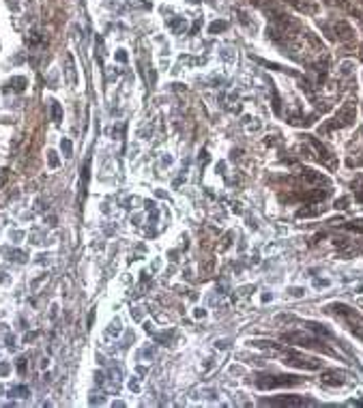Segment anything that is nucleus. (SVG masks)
<instances>
[{"mask_svg":"<svg viewBox=\"0 0 363 408\" xmlns=\"http://www.w3.org/2000/svg\"><path fill=\"white\" fill-rule=\"evenodd\" d=\"M327 311L333 314L335 318H340L348 327V331L352 333V335H355L359 342H363V316L357 309L348 307L346 303H331V305H327Z\"/></svg>","mask_w":363,"mask_h":408,"instance_id":"1","label":"nucleus"},{"mask_svg":"<svg viewBox=\"0 0 363 408\" xmlns=\"http://www.w3.org/2000/svg\"><path fill=\"white\" fill-rule=\"evenodd\" d=\"M282 340L286 344L299 346V348H312V350H318L323 354H329V357H337V352L325 342V338L307 335V333H301V331H290V333H282Z\"/></svg>","mask_w":363,"mask_h":408,"instance_id":"2","label":"nucleus"},{"mask_svg":"<svg viewBox=\"0 0 363 408\" xmlns=\"http://www.w3.org/2000/svg\"><path fill=\"white\" fill-rule=\"evenodd\" d=\"M318 24L331 41H342V43H346V41L355 39V28H352L346 19H333V22H318Z\"/></svg>","mask_w":363,"mask_h":408,"instance_id":"3","label":"nucleus"},{"mask_svg":"<svg viewBox=\"0 0 363 408\" xmlns=\"http://www.w3.org/2000/svg\"><path fill=\"white\" fill-rule=\"evenodd\" d=\"M303 378H299V376H286V374H277V376H258L256 385L260 387V389H279V387H295V385H301Z\"/></svg>","mask_w":363,"mask_h":408,"instance_id":"4","label":"nucleus"},{"mask_svg":"<svg viewBox=\"0 0 363 408\" xmlns=\"http://www.w3.org/2000/svg\"><path fill=\"white\" fill-rule=\"evenodd\" d=\"M325 198H329V189H316V187H307V189H295L290 196H282V200H288V202H295V200H303V202H309V204H316V202H323Z\"/></svg>","mask_w":363,"mask_h":408,"instance_id":"5","label":"nucleus"},{"mask_svg":"<svg viewBox=\"0 0 363 408\" xmlns=\"http://www.w3.org/2000/svg\"><path fill=\"white\" fill-rule=\"evenodd\" d=\"M357 118V108H355V101H346L335 114V118L331 121L325 129H342V127H350Z\"/></svg>","mask_w":363,"mask_h":408,"instance_id":"6","label":"nucleus"},{"mask_svg":"<svg viewBox=\"0 0 363 408\" xmlns=\"http://www.w3.org/2000/svg\"><path fill=\"white\" fill-rule=\"evenodd\" d=\"M262 406H307V404H314L305 400V397H299V395H282V397H273V400H262Z\"/></svg>","mask_w":363,"mask_h":408,"instance_id":"7","label":"nucleus"},{"mask_svg":"<svg viewBox=\"0 0 363 408\" xmlns=\"http://www.w3.org/2000/svg\"><path fill=\"white\" fill-rule=\"evenodd\" d=\"M325 3L329 5V7H337V9H342V11H346L348 15H352L357 19V22L363 26V11L361 9L352 3V0H325Z\"/></svg>","mask_w":363,"mask_h":408,"instance_id":"8","label":"nucleus"},{"mask_svg":"<svg viewBox=\"0 0 363 408\" xmlns=\"http://www.w3.org/2000/svg\"><path fill=\"white\" fill-rule=\"evenodd\" d=\"M303 138H307V142L314 146V149L318 151V161H323V163H327L329 168H335V159L331 157V151H327L325 149V144L323 142H318L314 135H303Z\"/></svg>","mask_w":363,"mask_h":408,"instance_id":"9","label":"nucleus"},{"mask_svg":"<svg viewBox=\"0 0 363 408\" xmlns=\"http://www.w3.org/2000/svg\"><path fill=\"white\" fill-rule=\"evenodd\" d=\"M286 5H290L293 9H297L299 13H303V15H316L318 13V3L316 0H284Z\"/></svg>","mask_w":363,"mask_h":408,"instance_id":"10","label":"nucleus"},{"mask_svg":"<svg viewBox=\"0 0 363 408\" xmlns=\"http://www.w3.org/2000/svg\"><path fill=\"white\" fill-rule=\"evenodd\" d=\"M299 181L301 183H307V185H325V187H329V179L325 174H320V172H314V170H301L299 172Z\"/></svg>","mask_w":363,"mask_h":408,"instance_id":"11","label":"nucleus"},{"mask_svg":"<svg viewBox=\"0 0 363 408\" xmlns=\"http://www.w3.org/2000/svg\"><path fill=\"white\" fill-rule=\"evenodd\" d=\"M320 380H323L325 385H331V387H340V385L346 382V374L344 372H335V370L333 372H325Z\"/></svg>","mask_w":363,"mask_h":408,"instance_id":"12","label":"nucleus"},{"mask_svg":"<svg viewBox=\"0 0 363 408\" xmlns=\"http://www.w3.org/2000/svg\"><path fill=\"white\" fill-rule=\"evenodd\" d=\"M65 65H67L65 73H67L69 84H71V86H76V84H78V76H76V62H74V56H71V54L65 56Z\"/></svg>","mask_w":363,"mask_h":408,"instance_id":"13","label":"nucleus"},{"mask_svg":"<svg viewBox=\"0 0 363 408\" xmlns=\"http://www.w3.org/2000/svg\"><path fill=\"white\" fill-rule=\"evenodd\" d=\"M350 187H352V194H355V198L359 202H363V174H359V176H355V181L350 183Z\"/></svg>","mask_w":363,"mask_h":408,"instance_id":"14","label":"nucleus"},{"mask_svg":"<svg viewBox=\"0 0 363 408\" xmlns=\"http://www.w3.org/2000/svg\"><path fill=\"white\" fill-rule=\"evenodd\" d=\"M309 206H312V204L299 208V211H297V217H299V219H301V217H316V215L323 213V208H309Z\"/></svg>","mask_w":363,"mask_h":408,"instance_id":"15","label":"nucleus"},{"mask_svg":"<svg viewBox=\"0 0 363 408\" xmlns=\"http://www.w3.org/2000/svg\"><path fill=\"white\" fill-rule=\"evenodd\" d=\"M52 121H54V123L63 121V108H60L58 101H52Z\"/></svg>","mask_w":363,"mask_h":408,"instance_id":"16","label":"nucleus"},{"mask_svg":"<svg viewBox=\"0 0 363 408\" xmlns=\"http://www.w3.org/2000/svg\"><path fill=\"white\" fill-rule=\"evenodd\" d=\"M344 228L350 230V232H359V234H363V219H355V222H348V224H344Z\"/></svg>","mask_w":363,"mask_h":408,"instance_id":"17","label":"nucleus"},{"mask_svg":"<svg viewBox=\"0 0 363 408\" xmlns=\"http://www.w3.org/2000/svg\"><path fill=\"white\" fill-rule=\"evenodd\" d=\"M168 26L174 30V33H183V30H185V19H183V17L170 19V22H168Z\"/></svg>","mask_w":363,"mask_h":408,"instance_id":"18","label":"nucleus"},{"mask_svg":"<svg viewBox=\"0 0 363 408\" xmlns=\"http://www.w3.org/2000/svg\"><path fill=\"white\" fill-rule=\"evenodd\" d=\"M60 151H63L65 157H71V155H74V146H71V140H67V138L60 140Z\"/></svg>","mask_w":363,"mask_h":408,"instance_id":"19","label":"nucleus"},{"mask_svg":"<svg viewBox=\"0 0 363 408\" xmlns=\"http://www.w3.org/2000/svg\"><path fill=\"white\" fill-rule=\"evenodd\" d=\"M226 28H228L226 22H213V24L209 26V33H211V35H217V33H222V30H226Z\"/></svg>","mask_w":363,"mask_h":408,"instance_id":"20","label":"nucleus"},{"mask_svg":"<svg viewBox=\"0 0 363 408\" xmlns=\"http://www.w3.org/2000/svg\"><path fill=\"white\" fill-rule=\"evenodd\" d=\"M11 395H15V397H28L30 391L26 389V387H13V389H11Z\"/></svg>","mask_w":363,"mask_h":408,"instance_id":"21","label":"nucleus"},{"mask_svg":"<svg viewBox=\"0 0 363 408\" xmlns=\"http://www.w3.org/2000/svg\"><path fill=\"white\" fill-rule=\"evenodd\" d=\"M47 163H50V168H58V157L54 151H47Z\"/></svg>","mask_w":363,"mask_h":408,"instance_id":"22","label":"nucleus"},{"mask_svg":"<svg viewBox=\"0 0 363 408\" xmlns=\"http://www.w3.org/2000/svg\"><path fill=\"white\" fill-rule=\"evenodd\" d=\"M24 84H26V80H24V78H13V80H11V86H13L17 92H19V90H24Z\"/></svg>","mask_w":363,"mask_h":408,"instance_id":"23","label":"nucleus"},{"mask_svg":"<svg viewBox=\"0 0 363 408\" xmlns=\"http://www.w3.org/2000/svg\"><path fill=\"white\" fill-rule=\"evenodd\" d=\"M273 112L275 114H282V106H279V97H277V90L273 88Z\"/></svg>","mask_w":363,"mask_h":408,"instance_id":"24","label":"nucleus"},{"mask_svg":"<svg viewBox=\"0 0 363 408\" xmlns=\"http://www.w3.org/2000/svg\"><path fill=\"white\" fill-rule=\"evenodd\" d=\"M346 204H348V198H340L335 202V208H346Z\"/></svg>","mask_w":363,"mask_h":408,"instance_id":"25","label":"nucleus"},{"mask_svg":"<svg viewBox=\"0 0 363 408\" xmlns=\"http://www.w3.org/2000/svg\"><path fill=\"white\" fill-rule=\"evenodd\" d=\"M200 26H202V22H200V19H198V22H193V28H191V35H193V33H198V30H200Z\"/></svg>","mask_w":363,"mask_h":408,"instance_id":"26","label":"nucleus"},{"mask_svg":"<svg viewBox=\"0 0 363 408\" xmlns=\"http://www.w3.org/2000/svg\"><path fill=\"white\" fill-rule=\"evenodd\" d=\"M19 372H22V374L26 372V365H24V359H19Z\"/></svg>","mask_w":363,"mask_h":408,"instance_id":"27","label":"nucleus"},{"mask_svg":"<svg viewBox=\"0 0 363 408\" xmlns=\"http://www.w3.org/2000/svg\"><path fill=\"white\" fill-rule=\"evenodd\" d=\"M116 58H118V60H125V58H127V56H125V52H123V50H120V52H118V54H116Z\"/></svg>","mask_w":363,"mask_h":408,"instance_id":"28","label":"nucleus"},{"mask_svg":"<svg viewBox=\"0 0 363 408\" xmlns=\"http://www.w3.org/2000/svg\"><path fill=\"white\" fill-rule=\"evenodd\" d=\"M361 5H363V0H361Z\"/></svg>","mask_w":363,"mask_h":408,"instance_id":"29","label":"nucleus"}]
</instances>
